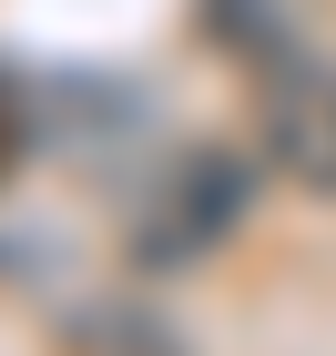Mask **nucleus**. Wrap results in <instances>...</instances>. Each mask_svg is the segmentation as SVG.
<instances>
[{"label":"nucleus","mask_w":336,"mask_h":356,"mask_svg":"<svg viewBox=\"0 0 336 356\" xmlns=\"http://www.w3.org/2000/svg\"><path fill=\"white\" fill-rule=\"evenodd\" d=\"M245 204H255V163L234 143H173L163 163H153V184H143V204H133V234H122L133 275L204 265V254L245 224Z\"/></svg>","instance_id":"f257e3e1"},{"label":"nucleus","mask_w":336,"mask_h":356,"mask_svg":"<svg viewBox=\"0 0 336 356\" xmlns=\"http://www.w3.org/2000/svg\"><path fill=\"white\" fill-rule=\"evenodd\" d=\"M255 143L275 153L285 184L336 193V72L306 51H275L255 72Z\"/></svg>","instance_id":"f03ea898"},{"label":"nucleus","mask_w":336,"mask_h":356,"mask_svg":"<svg viewBox=\"0 0 336 356\" xmlns=\"http://www.w3.org/2000/svg\"><path fill=\"white\" fill-rule=\"evenodd\" d=\"M204 31H214L224 51H245V72H265L275 51H296V21H285V0H204Z\"/></svg>","instance_id":"7ed1b4c3"},{"label":"nucleus","mask_w":336,"mask_h":356,"mask_svg":"<svg viewBox=\"0 0 336 356\" xmlns=\"http://www.w3.org/2000/svg\"><path fill=\"white\" fill-rule=\"evenodd\" d=\"M133 305H82V326H72V356H184L163 326H122Z\"/></svg>","instance_id":"20e7f679"},{"label":"nucleus","mask_w":336,"mask_h":356,"mask_svg":"<svg viewBox=\"0 0 336 356\" xmlns=\"http://www.w3.org/2000/svg\"><path fill=\"white\" fill-rule=\"evenodd\" d=\"M21 153H31V92H21V72L0 61V184L21 173Z\"/></svg>","instance_id":"39448f33"}]
</instances>
